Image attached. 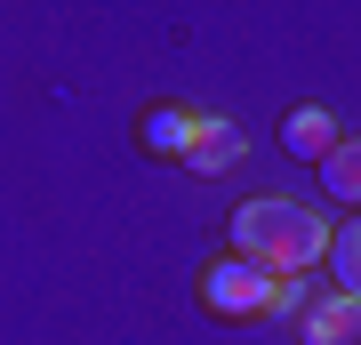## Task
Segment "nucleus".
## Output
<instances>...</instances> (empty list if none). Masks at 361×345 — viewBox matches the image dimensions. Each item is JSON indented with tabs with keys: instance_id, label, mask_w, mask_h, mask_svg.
<instances>
[{
	"instance_id": "8",
	"label": "nucleus",
	"mask_w": 361,
	"mask_h": 345,
	"mask_svg": "<svg viewBox=\"0 0 361 345\" xmlns=\"http://www.w3.org/2000/svg\"><path fill=\"white\" fill-rule=\"evenodd\" d=\"M322 185L337 193V201H353V209H361V137H345V145L322 161Z\"/></svg>"
},
{
	"instance_id": "3",
	"label": "nucleus",
	"mask_w": 361,
	"mask_h": 345,
	"mask_svg": "<svg viewBox=\"0 0 361 345\" xmlns=\"http://www.w3.org/2000/svg\"><path fill=\"white\" fill-rule=\"evenodd\" d=\"M281 145H289L297 161H313V169H322L345 137H337V113H329V104H289V113H281Z\"/></svg>"
},
{
	"instance_id": "4",
	"label": "nucleus",
	"mask_w": 361,
	"mask_h": 345,
	"mask_svg": "<svg viewBox=\"0 0 361 345\" xmlns=\"http://www.w3.org/2000/svg\"><path fill=\"white\" fill-rule=\"evenodd\" d=\"M233 161H241V128L217 121V113H201L193 145H185V169H193V177H217V169H233Z\"/></svg>"
},
{
	"instance_id": "1",
	"label": "nucleus",
	"mask_w": 361,
	"mask_h": 345,
	"mask_svg": "<svg viewBox=\"0 0 361 345\" xmlns=\"http://www.w3.org/2000/svg\"><path fill=\"white\" fill-rule=\"evenodd\" d=\"M322 249H329V225L313 217V209H297V201H249V209H233V257L257 265V273H273V282H297Z\"/></svg>"
},
{
	"instance_id": "7",
	"label": "nucleus",
	"mask_w": 361,
	"mask_h": 345,
	"mask_svg": "<svg viewBox=\"0 0 361 345\" xmlns=\"http://www.w3.org/2000/svg\"><path fill=\"white\" fill-rule=\"evenodd\" d=\"M329 273H337V297H361V217L329 233Z\"/></svg>"
},
{
	"instance_id": "6",
	"label": "nucleus",
	"mask_w": 361,
	"mask_h": 345,
	"mask_svg": "<svg viewBox=\"0 0 361 345\" xmlns=\"http://www.w3.org/2000/svg\"><path fill=\"white\" fill-rule=\"evenodd\" d=\"M193 128H201V113H193V104H153V113H145V145H153L161 161H185Z\"/></svg>"
},
{
	"instance_id": "2",
	"label": "nucleus",
	"mask_w": 361,
	"mask_h": 345,
	"mask_svg": "<svg viewBox=\"0 0 361 345\" xmlns=\"http://www.w3.org/2000/svg\"><path fill=\"white\" fill-rule=\"evenodd\" d=\"M201 305L217 321H265V313H305V289L297 282H273V273L241 265V257H225V265L201 273Z\"/></svg>"
},
{
	"instance_id": "5",
	"label": "nucleus",
	"mask_w": 361,
	"mask_h": 345,
	"mask_svg": "<svg viewBox=\"0 0 361 345\" xmlns=\"http://www.w3.org/2000/svg\"><path fill=\"white\" fill-rule=\"evenodd\" d=\"M297 329H305V345H345L361 329V297H313L297 313Z\"/></svg>"
}]
</instances>
